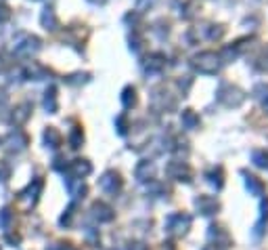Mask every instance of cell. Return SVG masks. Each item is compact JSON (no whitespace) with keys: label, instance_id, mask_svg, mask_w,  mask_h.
Masks as SVG:
<instances>
[{"label":"cell","instance_id":"4fadbf2b","mask_svg":"<svg viewBox=\"0 0 268 250\" xmlns=\"http://www.w3.org/2000/svg\"><path fill=\"white\" fill-rule=\"evenodd\" d=\"M183 122L187 124V126H188V128H193V126H195V124H197V122H199V120H197V116H195V114L191 112V109H187V112L183 114Z\"/></svg>","mask_w":268,"mask_h":250},{"label":"cell","instance_id":"7c38bea8","mask_svg":"<svg viewBox=\"0 0 268 250\" xmlns=\"http://www.w3.org/2000/svg\"><path fill=\"white\" fill-rule=\"evenodd\" d=\"M247 187H249V189L254 191V193H262V189H264V185L260 183L256 177H251V175L247 177Z\"/></svg>","mask_w":268,"mask_h":250},{"label":"cell","instance_id":"9c48e42d","mask_svg":"<svg viewBox=\"0 0 268 250\" xmlns=\"http://www.w3.org/2000/svg\"><path fill=\"white\" fill-rule=\"evenodd\" d=\"M151 175H153V164L140 162L138 166H136V179H138V181H147Z\"/></svg>","mask_w":268,"mask_h":250},{"label":"cell","instance_id":"5bb4252c","mask_svg":"<svg viewBox=\"0 0 268 250\" xmlns=\"http://www.w3.org/2000/svg\"><path fill=\"white\" fill-rule=\"evenodd\" d=\"M136 103V97H134V89H126L124 91V105L126 107H130Z\"/></svg>","mask_w":268,"mask_h":250},{"label":"cell","instance_id":"3957f363","mask_svg":"<svg viewBox=\"0 0 268 250\" xmlns=\"http://www.w3.org/2000/svg\"><path fill=\"white\" fill-rule=\"evenodd\" d=\"M101 189L111 193V196H115L117 191L122 189V179L117 173H113V170H109V173L103 175V179H101Z\"/></svg>","mask_w":268,"mask_h":250},{"label":"cell","instance_id":"ba28073f","mask_svg":"<svg viewBox=\"0 0 268 250\" xmlns=\"http://www.w3.org/2000/svg\"><path fill=\"white\" fill-rule=\"evenodd\" d=\"M72 173L80 179V177H86V175H90L92 173V166L86 160H76L72 162Z\"/></svg>","mask_w":268,"mask_h":250},{"label":"cell","instance_id":"8fae6325","mask_svg":"<svg viewBox=\"0 0 268 250\" xmlns=\"http://www.w3.org/2000/svg\"><path fill=\"white\" fill-rule=\"evenodd\" d=\"M44 107L49 109L51 114L57 112V97H54V89H51L49 93H46V97H44Z\"/></svg>","mask_w":268,"mask_h":250},{"label":"cell","instance_id":"6da1fadb","mask_svg":"<svg viewBox=\"0 0 268 250\" xmlns=\"http://www.w3.org/2000/svg\"><path fill=\"white\" fill-rule=\"evenodd\" d=\"M201 74H214L216 69L220 67V61L216 57V53H201L199 57H195V63H193Z\"/></svg>","mask_w":268,"mask_h":250},{"label":"cell","instance_id":"e0dca14e","mask_svg":"<svg viewBox=\"0 0 268 250\" xmlns=\"http://www.w3.org/2000/svg\"><path fill=\"white\" fill-rule=\"evenodd\" d=\"M46 250H76L72 244H57V246H51V248H46Z\"/></svg>","mask_w":268,"mask_h":250},{"label":"cell","instance_id":"2e32d148","mask_svg":"<svg viewBox=\"0 0 268 250\" xmlns=\"http://www.w3.org/2000/svg\"><path fill=\"white\" fill-rule=\"evenodd\" d=\"M74 210H76V206L72 204V206H69V208H67V215H63V217H61V225H65V227H67V225H69V223H72Z\"/></svg>","mask_w":268,"mask_h":250},{"label":"cell","instance_id":"9a60e30c","mask_svg":"<svg viewBox=\"0 0 268 250\" xmlns=\"http://www.w3.org/2000/svg\"><path fill=\"white\" fill-rule=\"evenodd\" d=\"M9 175H11V166H9V164H4V162H0V183L6 181Z\"/></svg>","mask_w":268,"mask_h":250},{"label":"cell","instance_id":"ac0fdd59","mask_svg":"<svg viewBox=\"0 0 268 250\" xmlns=\"http://www.w3.org/2000/svg\"><path fill=\"white\" fill-rule=\"evenodd\" d=\"M130 250H147V248H145L143 244H132V248H130Z\"/></svg>","mask_w":268,"mask_h":250},{"label":"cell","instance_id":"52a82bcc","mask_svg":"<svg viewBox=\"0 0 268 250\" xmlns=\"http://www.w3.org/2000/svg\"><path fill=\"white\" fill-rule=\"evenodd\" d=\"M92 213H94V217H97L99 221H111V219H113V210L109 206H105V204H101V202H97V204L92 206Z\"/></svg>","mask_w":268,"mask_h":250},{"label":"cell","instance_id":"30bf717a","mask_svg":"<svg viewBox=\"0 0 268 250\" xmlns=\"http://www.w3.org/2000/svg\"><path fill=\"white\" fill-rule=\"evenodd\" d=\"M44 141H46V145H49V147H59V143H61V137H59V132L51 126L49 130L44 132Z\"/></svg>","mask_w":268,"mask_h":250},{"label":"cell","instance_id":"277c9868","mask_svg":"<svg viewBox=\"0 0 268 250\" xmlns=\"http://www.w3.org/2000/svg\"><path fill=\"white\" fill-rule=\"evenodd\" d=\"M40 191H42V179H36V181L21 193V200L26 202L27 206H34L36 202H38V193H40Z\"/></svg>","mask_w":268,"mask_h":250},{"label":"cell","instance_id":"7a4b0ae2","mask_svg":"<svg viewBox=\"0 0 268 250\" xmlns=\"http://www.w3.org/2000/svg\"><path fill=\"white\" fill-rule=\"evenodd\" d=\"M188 225H191V217H187L183 213H176L168 217V231L174 233V236H183V233H187Z\"/></svg>","mask_w":268,"mask_h":250},{"label":"cell","instance_id":"8992f818","mask_svg":"<svg viewBox=\"0 0 268 250\" xmlns=\"http://www.w3.org/2000/svg\"><path fill=\"white\" fill-rule=\"evenodd\" d=\"M197 208H199V213L201 215H212V213H216V200L214 198H206V196H201L199 200H197Z\"/></svg>","mask_w":268,"mask_h":250},{"label":"cell","instance_id":"5b68a950","mask_svg":"<svg viewBox=\"0 0 268 250\" xmlns=\"http://www.w3.org/2000/svg\"><path fill=\"white\" fill-rule=\"evenodd\" d=\"M6 145H9V150H11V152H21V150H26V145H27V137L23 135V132L15 130L13 135L9 137V141H6Z\"/></svg>","mask_w":268,"mask_h":250}]
</instances>
